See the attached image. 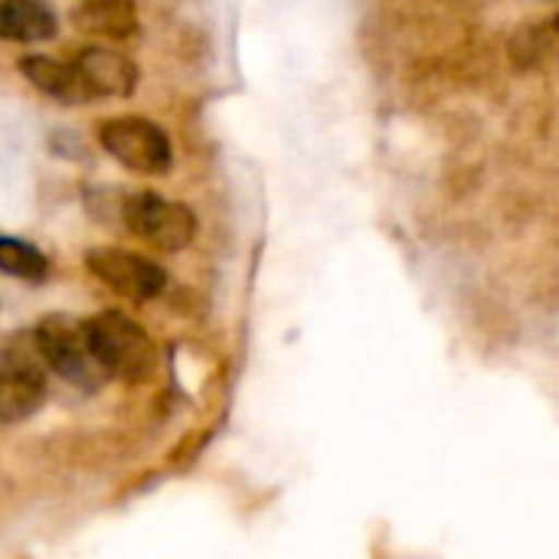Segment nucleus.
Listing matches in <instances>:
<instances>
[{"instance_id":"f03ea898","label":"nucleus","mask_w":559,"mask_h":559,"mask_svg":"<svg viewBox=\"0 0 559 559\" xmlns=\"http://www.w3.org/2000/svg\"><path fill=\"white\" fill-rule=\"evenodd\" d=\"M33 347H36L39 360L72 386L98 390L108 380L105 367L98 364V357L88 344L85 321H75L69 314H49L36 324Z\"/></svg>"},{"instance_id":"f8f14e48","label":"nucleus","mask_w":559,"mask_h":559,"mask_svg":"<svg viewBox=\"0 0 559 559\" xmlns=\"http://www.w3.org/2000/svg\"><path fill=\"white\" fill-rule=\"evenodd\" d=\"M557 33H559V16H557Z\"/></svg>"},{"instance_id":"1a4fd4ad","label":"nucleus","mask_w":559,"mask_h":559,"mask_svg":"<svg viewBox=\"0 0 559 559\" xmlns=\"http://www.w3.org/2000/svg\"><path fill=\"white\" fill-rule=\"evenodd\" d=\"M72 23L102 39H128L138 33V0H82Z\"/></svg>"},{"instance_id":"7ed1b4c3","label":"nucleus","mask_w":559,"mask_h":559,"mask_svg":"<svg viewBox=\"0 0 559 559\" xmlns=\"http://www.w3.org/2000/svg\"><path fill=\"white\" fill-rule=\"evenodd\" d=\"M98 144L131 174L164 177L174 167V147L160 124L141 115H118L98 124Z\"/></svg>"},{"instance_id":"f257e3e1","label":"nucleus","mask_w":559,"mask_h":559,"mask_svg":"<svg viewBox=\"0 0 559 559\" xmlns=\"http://www.w3.org/2000/svg\"><path fill=\"white\" fill-rule=\"evenodd\" d=\"M88 344L108 377L144 383L157 367V347L151 334L121 311H102L85 321Z\"/></svg>"},{"instance_id":"39448f33","label":"nucleus","mask_w":559,"mask_h":559,"mask_svg":"<svg viewBox=\"0 0 559 559\" xmlns=\"http://www.w3.org/2000/svg\"><path fill=\"white\" fill-rule=\"evenodd\" d=\"M85 265L102 285H108L128 301H151L167 288V272L154 259L131 249H118V246L88 249Z\"/></svg>"},{"instance_id":"0eeeda50","label":"nucleus","mask_w":559,"mask_h":559,"mask_svg":"<svg viewBox=\"0 0 559 559\" xmlns=\"http://www.w3.org/2000/svg\"><path fill=\"white\" fill-rule=\"evenodd\" d=\"M75 69L88 88L92 98H128L138 88V66L115 49L105 46H85L75 52Z\"/></svg>"},{"instance_id":"6e6552de","label":"nucleus","mask_w":559,"mask_h":559,"mask_svg":"<svg viewBox=\"0 0 559 559\" xmlns=\"http://www.w3.org/2000/svg\"><path fill=\"white\" fill-rule=\"evenodd\" d=\"M20 72L46 98H56L62 105H85V102H92V95H88L79 69H75V62L49 59V56H23L20 59Z\"/></svg>"},{"instance_id":"9d476101","label":"nucleus","mask_w":559,"mask_h":559,"mask_svg":"<svg viewBox=\"0 0 559 559\" xmlns=\"http://www.w3.org/2000/svg\"><path fill=\"white\" fill-rule=\"evenodd\" d=\"M59 29L56 13L43 0H0V39L46 43Z\"/></svg>"},{"instance_id":"20e7f679","label":"nucleus","mask_w":559,"mask_h":559,"mask_svg":"<svg viewBox=\"0 0 559 559\" xmlns=\"http://www.w3.org/2000/svg\"><path fill=\"white\" fill-rule=\"evenodd\" d=\"M124 226L157 252H180L197 236V216L190 206L174 203L160 193H134L124 200Z\"/></svg>"},{"instance_id":"423d86ee","label":"nucleus","mask_w":559,"mask_h":559,"mask_svg":"<svg viewBox=\"0 0 559 559\" xmlns=\"http://www.w3.org/2000/svg\"><path fill=\"white\" fill-rule=\"evenodd\" d=\"M46 400V364L39 354L0 347V423L16 426L39 413Z\"/></svg>"},{"instance_id":"9b49d317","label":"nucleus","mask_w":559,"mask_h":559,"mask_svg":"<svg viewBox=\"0 0 559 559\" xmlns=\"http://www.w3.org/2000/svg\"><path fill=\"white\" fill-rule=\"evenodd\" d=\"M0 272L23 282H39L49 272V259L33 242H23L16 236H0Z\"/></svg>"}]
</instances>
